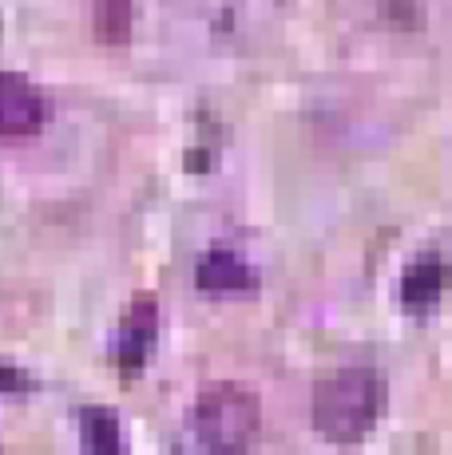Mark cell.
Segmentation results:
<instances>
[{
	"mask_svg": "<svg viewBox=\"0 0 452 455\" xmlns=\"http://www.w3.org/2000/svg\"><path fill=\"white\" fill-rule=\"evenodd\" d=\"M385 380L369 364H350L314 388V427L329 443H358L385 412Z\"/></svg>",
	"mask_w": 452,
	"mask_h": 455,
	"instance_id": "obj_1",
	"label": "cell"
},
{
	"mask_svg": "<svg viewBox=\"0 0 452 455\" xmlns=\"http://www.w3.org/2000/svg\"><path fill=\"white\" fill-rule=\"evenodd\" d=\"M190 424L195 440L211 455H246L262 432V404L246 384L219 380L198 392Z\"/></svg>",
	"mask_w": 452,
	"mask_h": 455,
	"instance_id": "obj_2",
	"label": "cell"
},
{
	"mask_svg": "<svg viewBox=\"0 0 452 455\" xmlns=\"http://www.w3.org/2000/svg\"><path fill=\"white\" fill-rule=\"evenodd\" d=\"M48 124V103L36 84L0 72V139H28Z\"/></svg>",
	"mask_w": 452,
	"mask_h": 455,
	"instance_id": "obj_3",
	"label": "cell"
},
{
	"mask_svg": "<svg viewBox=\"0 0 452 455\" xmlns=\"http://www.w3.org/2000/svg\"><path fill=\"white\" fill-rule=\"evenodd\" d=\"M155 332H159V309H155V297H135L132 309H127L124 317V329H119V364H124L127 376L139 372V364H143V356L151 353L155 345Z\"/></svg>",
	"mask_w": 452,
	"mask_h": 455,
	"instance_id": "obj_4",
	"label": "cell"
},
{
	"mask_svg": "<svg viewBox=\"0 0 452 455\" xmlns=\"http://www.w3.org/2000/svg\"><path fill=\"white\" fill-rule=\"evenodd\" d=\"M445 285H448V266L437 258V253H424L416 258L413 266L405 269L401 277V301L408 313H429L432 305L445 297Z\"/></svg>",
	"mask_w": 452,
	"mask_h": 455,
	"instance_id": "obj_5",
	"label": "cell"
},
{
	"mask_svg": "<svg viewBox=\"0 0 452 455\" xmlns=\"http://www.w3.org/2000/svg\"><path fill=\"white\" fill-rule=\"evenodd\" d=\"M198 285L206 293H246L258 285V274L234 250H211L198 258Z\"/></svg>",
	"mask_w": 452,
	"mask_h": 455,
	"instance_id": "obj_6",
	"label": "cell"
},
{
	"mask_svg": "<svg viewBox=\"0 0 452 455\" xmlns=\"http://www.w3.org/2000/svg\"><path fill=\"white\" fill-rule=\"evenodd\" d=\"M135 28V0H95V36L111 48L132 40Z\"/></svg>",
	"mask_w": 452,
	"mask_h": 455,
	"instance_id": "obj_7",
	"label": "cell"
},
{
	"mask_svg": "<svg viewBox=\"0 0 452 455\" xmlns=\"http://www.w3.org/2000/svg\"><path fill=\"white\" fill-rule=\"evenodd\" d=\"M84 451L88 455H124V435L108 408H88L84 412Z\"/></svg>",
	"mask_w": 452,
	"mask_h": 455,
	"instance_id": "obj_8",
	"label": "cell"
},
{
	"mask_svg": "<svg viewBox=\"0 0 452 455\" xmlns=\"http://www.w3.org/2000/svg\"><path fill=\"white\" fill-rule=\"evenodd\" d=\"M28 388V380L20 376V369H12V364H0V392H24Z\"/></svg>",
	"mask_w": 452,
	"mask_h": 455,
	"instance_id": "obj_9",
	"label": "cell"
}]
</instances>
